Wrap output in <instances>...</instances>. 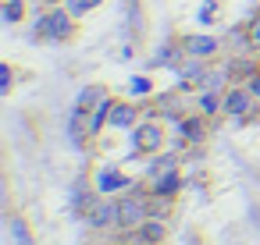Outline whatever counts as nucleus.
I'll return each mask as SVG.
<instances>
[{
    "label": "nucleus",
    "instance_id": "obj_1",
    "mask_svg": "<svg viewBox=\"0 0 260 245\" xmlns=\"http://www.w3.org/2000/svg\"><path fill=\"white\" fill-rule=\"evenodd\" d=\"M75 15L64 8V4H50L36 22H32V32H36V39H43V43H68L72 36H75Z\"/></svg>",
    "mask_w": 260,
    "mask_h": 245
},
{
    "label": "nucleus",
    "instance_id": "obj_2",
    "mask_svg": "<svg viewBox=\"0 0 260 245\" xmlns=\"http://www.w3.org/2000/svg\"><path fill=\"white\" fill-rule=\"evenodd\" d=\"M146 220H150V195H143V192H121L118 195V227L128 234V231H136Z\"/></svg>",
    "mask_w": 260,
    "mask_h": 245
},
{
    "label": "nucleus",
    "instance_id": "obj_3",
    "mask_svg": "<svg viewBox=\"0 0 260 245\" xmlns=\"http://www.w3.org/2000/svg\"><path fill=\"white\" fill-rule=\"evenodd\" d=\"M132 142H136V153H143V156H157V153H164L168 132H164L160 121H139V125L132 128Z\"/></svg>",
    "mask_w": 260,
    "mask_h": 245
},
{
    "label": "nucleus",
    "instance_id": "obj_4",
    "mask_svg": "<svg viewBox=\"0 0 260 245\" xmlns=\"http://www.w3.org/2000/svg\"><path fill=\"white\" fill-rule=\"evenodd\" d=\"M253 103H256V96L246 89V86H232V89H224L221 93V110L228 114V117H249L253 114Z\"/></svg>",
    "mask_w": 260,
    "mask_h": 245
},
{
    "label": "nucleus",
    "instance_id": "obj_5",
    "mask_svg": "<svg viewBox=\"0 0 260 245\" xmlns=\"http://www.w3.org/2000/svg\"><path fill=\"white\" fill-rule=\"evenodd\" d=\"M86 220H89V227H96V231L118 227V195H100V199L89 206Z\"/></svg>",
    "mask_w": 260,
    "mask_h": 245
},
{
    "label": "nucleus",
    "instance_id": "obj_6",
    "mask_svg": "<svg viewBox=\"0 0 260 245\" xmlns=\"http://www.w3.org/2000/svg\"><path fill=\"white\" fill-rule=\"evenodd\" d=\"M168 238V224L160 217H150L146 224H139L136 231H128V241L132 245H160Z\"/></svg>",
    "mask_w": 260,
    "mask_h": 245
},
{
    "label": "nucleus",
    "instance_id": "obj_7",
    "mask_svg": "<svg viewBox=\"0 0 260 245\" xmlns=\"http://www.w3.org/2000/svg\"><path fill=\"white\" fill-rule=\"evenodd\" d=\"M182 50L189 54V57H196V61H207V57H214L217 50H221V39L217 36H185L182 39Z\"/></svg>",
    "mask_w": 260,
    "mask_h": 245
},
{
    "label": "nucleus",
    "instance_id": "obj_8",
    "mask_svg": "<svg viewBox=\"0 0 260 245\" xmlns=\"http://www.w3.org/2000/svg\"><path fill=\"white\" fill-rule=\"evenodd\" d=\"M132 188V181L121 174V171H114V167H104L100 174H96V192L100 195H111V192H128Z\"/></svg>",
    "mask_w": 260,
    "mask_h": 245
},
{
    "label": "nucleus",
    "instance_id": "obj_9",
    "mask_svg": "<svg viewBox=\"0 0 260 245\" xmlns=\"http://www.w3.org/2000/svg\"><path fill=\"white\" fill-rule=\"evenodd\" d=\"M111 128H136L139 125V110L132 107V103H121V100H114V110H111V121H107Z\"/></svg>",
    "mask_w": 260,
    "mask_h": 245
},
{
    "label": "nucleus",
    "instance_id": "obj_10",
    "mask_svg": "<svg viewBox=\"0 0 260 245\" xmlns=\"http://www.w3.org/2000/svg\"><path fill=\"white\" fill-rule=\"evenodd\" d=\"M178 185H182V178H178V171H168V174H160V178H153V185H150V195H171V199H175V192H178Z\"/></svg>",
    "mask_w": 260,
    "mask_h": 245
},
{
    "label": "nucleus",
    "instance_id": "obj_11",
    "mask_svg": "<svg viewBox=\"0 0 260 245\" xmlns=\"http://www.w3.org/2000/svg\"><path fill=\"white\" fill-rule=\"evenodd\" d=\"M168 171H178V156H175V153H157V156L150 160L146 178L153 181V178H160V174H168Z\"/></svg>",
    "mask_w": 260,
    "mask_h": 245
},
{
    "label": "nucleus",
    "instance_id": "obj_12",
    "mask_svg": "<svg viewBox=\"0 0 260 245\" xmlns=\"http://www.w3.org/2000/svg\"><path fill=\"white\" fill-rule=\"evenodd\" d=\"M104 96H107V89H104V86H86V89L79 93V103H75V107L89 114V110H93V107H96V103H100Z\"/></svg>",
    "mask_w": 260,
    "mask_h": 245
},
{
    "label": "nucleus",
    "instance_id": "obj_13",
    "mask_svg": "<svg viewBox=\"0 0 260 245\" xmlns=\"http://www.w3.org/2000/svg\"><path fill=\"white\" fill-rule=\"evenodd\" d=\"M100 4H104V0H64V8H68L75 18H86V15H89L93 8H100Z\"/></svg>",
    "mask_w": 260,
    "mask_h": 245
},
{
    "label": "nucleus",
    "instance_id": "obj_14",
    "mask_svg": "<svg viewBox=\"0 0 260 245\" xmlns=\"http://www.w3.org/2000/svg\"><path fill=\"white\" fill-rule=\"evenodd\" d=\"M246 47L260 54V11H256V15L249 18V25H246Z\"/></svg>",
    "mask_w": 260,
    "mask_h": 245
},
{
    "label": "nucleus",
    "instance_id": "obj_15",
    "mask_svg": "<svg viewBox=\"0 0 260 245\" xmlns=\"http://www.w3.org/2000/svg\"><path fill=\"white\" fill-rule=\"evenodd\" d=\"M171 213V195H150V217H168Z\"/></svg>",
    "mask_w": 260,
    "mask_h": 245
},
{
    "label": "nucleus",
    "instance_id": "obj_16",
    "mask_svg": "<svg viewBox=\"0 0 260 245\" xmlns=\"http://www.w3.org/2000/svg\"><path fill=\"white\" fill-rule=\"evenodd\" d=\"M182 132H185L189 142H200V139H203V121H200V117H185V121H182Z\"/></svg>",
    "mask_w": 260,
    "mask_h": 245
},
{
    "label": "nucleus",
    "instance_id": "obj_17",
    "mask_svg": "<svg viewBox=\"0 0 260 245\" xmlns=\"http://www.w3.org/2000/svg\"><path fill=\"white\" fill-rule=\"evenodd\" d=\"M200 110H203V114H207V117H210V114H214V110H221V96H217V93H210V89H207V93H203V96H200Z\"/></svg>",
    "mask_w": 260,
    "mask_h": 245
},
{
    "label": "nucleus",
    "instance_id": "obj_18",
    "mask_svg": "<svg viewBox=\"0 0 260 245\" xmlns=\"http://www.w3.org/2000/svg\"><path fill=\"white\" fill-rule=\"evenodd\" d=\"M25 15V0H8V4H4V18L8 22H18Z\"/></svg>",
    "mask_w": 260,
    "mask_h": 245
},
{
    "label": "nucleus",
    "instance_id": "obj_19",
    "mask_svg": "<svg viewBox=\"0 0 260 245\" xmlns=\"http://www.w3.org/2000/svg\"><path fill=\"white\" fill-rule=\"evenodd\" d=\"M11 231H15V238H18V245H32V238H29V234H25V224H22V220H18V217H15V220H11Z\"/></svg>",
    "mask_w": 260,
    "mask_h": 245
},
{
    "label": "nucleus",
    "instance_id": "obj_20",
    "mask_svg": "<svg viewBox=\"0 0 260 245\" xmlns=\"http://www.w3.org/2000/svg\"><path fill=\"white\" fill-rule=\"evenodd\" d=\"M132 93L136 96H146L150 93V78H132Z\"/></svg>",
    "mask_w": 260,
    "mask_h": 245
},
{
    "label": "nucleus",
    "instance_id": "obj_21",
    "mask_svg": "<svg viewBox=\"0 0 260 245\" xmlns=\"http://www.w3.org/2000/svg\"><path fill=\"white\" fill-rule=\"evenodd\" d=\"M246 89H249V93H253V96H256V103H260V71H256V75H249V78H246Z\"/></svg>",
    "mask_w": 260,
    "mask_h": 245
},
{
    "label": "nucleus",
    "instance_id": "obj_22",
    "mask_svg": "<svg viewBox=\"0 0 260 245\" xmlns=\"http://www.w3.org/2000/svg\"><path fill=\"white\" fill-rule=\"evenodd\" d=\"M40 4H47V8H50V4H64V0H40Z\"/></svg>",
    "mask_w": 260,
    "mask_h": 245
}]
</instances>
